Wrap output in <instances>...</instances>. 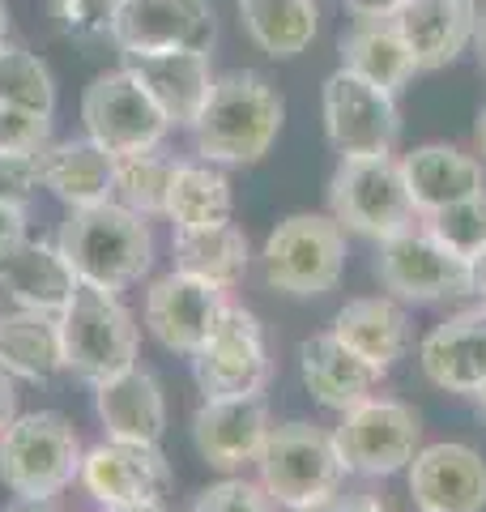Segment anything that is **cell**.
Segmentation results:
<instances>
[{"mask_svg":"<svg viewBox=\"0 0 486 512\" xmlns=\"http://www.w3.org/2000/svg\"><path fill=\"white\" fill-rule=\"evenodd\" d=\"M248 265H252V244L235 222H218V227H197V231L171 235V269L218 286L226 295L248 278Z\"/></svg>","mask_w":486,"mask_h":512,"instance_id":"obj_27","label":"cell"},{"mask_svg":"<svg viewBox=\"0 0 486 512\" xmlns=\"http://www.w3.org/2000/svg\"><path fill=\"white\" fill-rule=\"evenodd\" d=\"M81 124H86V137L99 141L111 158L158 150L171 133L167 116L124 64L99 73L86 86V94H81Z\"/></svg>","mask_w":486,"mask_h":512,"instance_id":"obj_12","label":"cell"},{"mask_svg":"<svg viewBox=\"0 0 486 512\" xmlns=\"http://www.w3.org/2000/svg\"><path fill=\"white\" fill-rule=\"evenodd\" d=\"M478 18V0H405L393 22L414 52L418 73H435L474 47Z\"/></svg>","mask_w":486,"mask_h":512,"instance_id":"obj_21","label":"cell"},{"mask_svg":"<svg viewBox=\"0 0 486 512\" xmlns=\"http://www.w3.org/2000/svg\"><path fill=\"white\" fill-rule=\"evenodd\" d=\"M192 380L205 397H248L265 393L273 380V359L265 342V325L252 308L226 303L214 333L192 355Z\"/></svg>","mask_w":486,"mask_h":512,"instance_id":"obj_11","label":"cell"},{"mask_svg":"<svg viewBox=\"0 0 486 512\" xmlns=\"http://www.w3.org/2000/svg\"><path fill=\"white\" fill-rule=\"evenodd\" d=\"M286 124V103L278 86L256 69L222 73L201 107L197 124L188 128L197 158L218 167H252L278 146Z\"/></svg>","mask_w":486,"mask_h":512,"instance_id":"obj_1","label":"cell"},{"mask_svg":"<svg viewBox=\"0 0 486 512\" xmlns=\"http://www.w3.org/2000/svg\"><path fill=\"white\" fill-rule=\"evenodd\" d=\"M77 487L103 512L162 504L171 491V461L162 457L158 444H133V440L103 436V444L86 448V457H81Z\"/></svg>","mask_w":486,"mask_h":512,"instance_id":"obj_13","label":"cell"},{"mask_svg":"<svg viewBox=\"0 0 486 512\" xmlns=\"http://www.w3.org/2000/svg\"><path fill=\"white\" fill-rule=\"evenodd\" d=\"M81 436L60 410L18 414L0 431V483L18 500H60L77 483Z\"/></svg>","mask_w":486,"mask_h":512,"instance_id":"obj_4","label":"cell"},{"mask_svg":"<svg viewBox=\"0 0 486 512\" xmlns=\"http://www.w3.org/2000/svg\"><path fill=\"white\" fill-rule=\"evenodd\" d=\"M226 303H231V295L218 291V286L171 269V274L150 282L145 303H141V320H145V329L154 333V342L162 350L192 359L205 346L209 333H214Z\"/></svg>","mask_w":486,"mask_h":512,"instance_id":"obj_14","label":"cell"},{"mask_svg":"<svg viewBox=\"0 0 486 512\" xmlns=\"http://www.w3.org/2000/svg\"><path fill=\"white\" fill-rule=\"evenodd\" d=\"M354 22H376V18H397L405 0H342Z\"/></svg>","mask_w":486,"mask_h":512,"instance_id":"obj_40","label":"cell"},{"mask_svg":"<svg viewBox=\"0 0 486 512\" xmlns=\"http://www.w3.org/2000/svg\"><path fill=\"white\" fill-rule=\"evenodd\" d=\"M39 180L69 210H86V205L111 201V192H116V158L90 137H64L39 154Z\"/></svg>","mask_w":486,"mask_h":512,"instance_id":"obj_26","label":"cell"},{"mask_svg":"<svg viewBox=\"0 0 486 512\" xmlns=\"http://www.w3.org/2000/svg\"><path fill=\"white\" fill-rule=\"evenodd\" d=\"M342 453L333 444V431L316 423H282L269 431V440L256 457V483L282 512H303L324 504L342 491Z\"/></svg>","mask_w":486,"mask_h":512,"instance_id":"obj_5","label":"cell"},{"mask_svg":"<svg viewBox=\"0 0 486 512\" xmlns=\"http://www.w3.org/2000/svg\"><path fill=\"white\" fill-rule=\"evenodd\" d=\"M18 419V380L0 367V431Z\"/></svg>","mask_w":486,"mask_h":512,"instance_id":"obj_41","label":"cell"},{"mask_svg":"<svg viewBox=\"0 0 486 512\" xmlns=\"http://www.w3.org/2000/svg\"><path fill=\"white\" fill-rule=\"evenodd\" d=\"M269 431H273V419H269L265 393L205 397L197 414H192V444H197V453L222 474L256 466Z\"/></svg>","mask_w":486,"mask_h":512,"instance_id":"obj_17","label":"cell"},{"mask_svg":"<svg viewBox=\"0 0 486 512\" xmlns=\"http://www.w3.org/2000/svg\"><path fill=\"white\" fill-rule=\"evenodd\" d=\"M60 325V350H64V372L86 380L90 389L107 376L124 372L137 363L141 350V325L128 312V303L116 291L77 282L73 299L56 316Z\"/></svg>","mask_w":486,"mask_h":512,"instance_id":"obj_3","label":"cell"},{"mask_svg":"<svg viewBox=\"0 0 486 512\" xmlns=\"http://www.w3.org/2000/svg\"><path fill=\"white\" fill-rule=\"evenodd\" d=\"M120 64L158 103V111L167 116L171 128H192L197 124L209 90H214V82H218L214 60H209V52H201V47H171V52L124 56Z\"/></svg>","mask_w":486,"mask_h":512,"instance_id":"obj_18","label":"cell"},{"mask_svg":"<svg viewBox=\"0 0 486 512\" xmlns=\"http://www.w3.org/2000/svg\"><path fill=\"white\" fill-rule=\"evenodd\" d=\"M469 295H474L482 308H486V248L469 261Z\"/></svg>","mask_w":486,"mask_h":512,"instance_id":"obj_42","label":"cell"},{"mask_svg":"<svg viewBox=\"0 0 486 512\" xmlns=\"http://www.w3.org/2000/svg\"><path fill=\"white\" fill-rule=\"evenodd\" d=\"M342 69L359 73L363 82L380 86L388 94H401L418 73V64H414V52L405 47L397 22L376 18V22H354L342 35Z\"/></svg>","mask_w":486,"mask_h":512,"instance_id":"obj_29","label":"cell"},{"mask_svg":"<svg viewBox=\"0 0 486 512\" xmlns=\"http://www.w3.org/2000/svg\"><path fill=\"white\" fill-rule=\"evenodd\" d=\"M0 291L13 308L60 316V308L77 291V274L64 261L56 239H22L9 256H0Z\"/></svg>","mask_w":486,"mask_h":512,"instance_id":"obj_24","label":"cell"},{"mask_svg":"<svg viewBox=\"0 0 486 512\" xmlns=\"http://www.w3.org/2000/svg\"><path fill=\"white\" fill-rule=\"evenodd\" d=\"M235 214V192L226 180V167L209 163V158H184L175 163L171 188H167V210L162 218L175 231H197V227H218L231 222Z\"/></svg>","mask_w":486,"mask_h":512,"instance_id":"obj_28","label":"cell"},{"mask_svg":"<svg viewBox=\"0 0 486 512\" xmlns=\"http://www.w3.org/2000/svg\"><path fill=\"white\" fill-rule=\"evenodd\" d=\"M0 367L13 380L47 384L64 372V350H60V325L47 312L13 308L0 316Z\"/></svg>","mask_w":486,"mask_h":512,"instance_id":"obj_30","label":"cell"},{"mask_svg":"<svg viewBox=\"0 0 486 512\" xmlns=\"http://www.w3.org/2000/svg\"><path fill=\"white\" fill-rule=\"evenodd\" d=\"M329 333L337 342H346L354 355L367 359L371 367H397L414 346V329H410V312L405 303L393 295H367V299H350L342 312L333 316Z\"/></svg>","mask_w":486,"mask_h":512,"instance_id":"obj_25","label":"cell"},{"mask_svg":"<svg viewBox=\"0 0 486 512\" xmlns=\"http://www.w3.org/2000/svg\"><path fill=\"white\" fill-rule=\"evenodd\" d=\"M188 512H278V504L265 495V487L256 478L226 474L218 483H209Z\"/></svg>","mask_w":486,"mask_h":512,"instance_id":"obj_35","label":"cell"},{"mask_svg":"<svg viewBox=\"0 0 486 512\" xmlns=\"http://www.w3.org/2000/svg\"><path fill=\"white\" fill-rule=\"evenodd\" d=\"M9 39V9H5V0H0V43Z\"/></svg>","mask_w":486,"mask_h":512,"instance_id":"obj_48","label":"cell"},{"mask_svg":"<svg viewBox=\"0 0 486 512\" xmlns=\"http://www.w3.org/2000/svg\"><path fill=\"white\" fill-rule=\"evenodd\" d=\"M9 512H60V500H18V508Z\"/></svg>","mask_w":486,"mask_h":512,"instance_id":"obj_43","label":"cell"},{"mask_svg":"<svg viewBox=\"0 0 486 512\" xmlns=\"http://www.w3.org/2000/svg\"><path fill=\"white\" fill-rule=\"evenodd\" d=\"M324 137L342 158H388L401 141L397 94L363 82L359 73L337 69L324 77L320 90Z\"/></svg>","mask_w":486,"mask_h":512,"instance_id":"obj_9","label":"cell"},{"mask_svg":"<svg viewBox=\"0 0 486 512\" xmlns=\"http://www.w3.org/2000/svg\"><path fill=\"white\" fill-rule=\"evenodd\" d=\"M303 512H346V495L337 491L333 500H324V504H312V508H303Z\"/></svg>","mask_w":486,"mask_h":512,"instance_id":"obj_45","label":"cell"},{"mask_svg":"<svg viewBox=\"0 0 486 512\" xmlns=\"http://www.w3.org/2000/svg\"><path fill=\"white\" fill-rule=\"evenodd\" d=\"M94 414L103 423L107 440L133 444H162L167 431V393L150 367H124V372L94 384Z\"/></svg>","mask_w":486,"mask_h":512,"instance_id":"obj_20","label":"cell"},{"mask_svg":"<svg viewBox=\"0 0 486 512\" xmlns=\"http://www.w3.org/2000/svg\"><path fill=\"white\" fill-rule=\"evenodd\" d=\"M474 141H478V154H482V163H486V107L478 111V124H474Z\"/></svg>","mask_w":486,"mask_h":512,"instance_id":"obj_46","label":"cell"},{"mask_svg":"<svg viewBox=\"0 0 486 512\" xmlns=\"http://www.w3.org/2000/svg\"><path fill=\"white\" fill-rule=\"evenodd\" d=\"M52 141H56V133H52V116H47V111L0 107V150L39 158Z\"/></svg>","mask_w":486,"mask_h":512,"instance_id":"obj_36","label":"cell"},{"mask_svg":"<svg viewBox=\"0 0 486 512\" xmlns=\"http://www.w3.org/2000/svg\"><path fill=\"white\" fill-rule=\"evenodd\" d=\"M418 512H486V457L461 440L423 444L405 466Z\"/></svg>","mask_w":486,"mask_h":512,"instance_id":"obj_16","label":"cell"},{"mask_svg":"<svg viewBox=\"0 0 486 512\" xmlns=\"http://www.w3.org/2000/svg\"><path fill=\"white\" fill-rule=\"evenodd\" d=\"M0 107H26L56 116V77L52 69L26 52L22 43H0Z\"/></svg>","mask_w":486,"mask_h":512,"instance_id":"obj_33","label":"cell"},{"mask_svg":"<svg viewBox=\"0 0 486 512\" xmlns=\"http://www.w3.org/2000/svg\"><path fill=\"white\" fill-rule=\"evenodd\" d=\"M56 244L73 265L77 282L103 286V291H128L154 265V231L150 218L133 214L120 201H99L86 210H69L60 222Z\"/></svg>","mask_w":486,"mask_h":512,"instance_id":"obj_2","label":"cell"},{"mask_svg":"<svg viewBox=\"0 0 486 512\" xmlns=\"http://www.w3.org/2000/svg\"><path fill=\"white\" fill-rule=\"evenodd\" d=\"M218 39L214 0H120L111 43L120 56L171 52V47H201L209 52Z\"/></svg>","mask_w":486,"mask_h":512,"instance_id":"obj_15","label":"cell"},{"mask_svg":"<svg viewBox=\"0 0 486 512\" xmlns=\"http://www.w3.org/2000/svg\"><path fill=\"white\" fill-rule=\"evenodd\" d=\"M116 13H120V0H56L60 30L69 39H81V43L111 39Z\"/></svg>","mask_w":486,"mask_h":512,"instance_id":"obj_37","label":"cell"},{"mask_svg":"<svg viewBox=\"0 0 486 512\" xmlns=\"http://www.w3.org/2000/svg\"><path fill=\"white\" fill-rule=\"evenodd\" d=\"M26 239V201H0V256Z\"/></svg>","mask_w":486,"mask_h":512,"instance_id":"obj_39","label":"cell"},{"mask_svg":"<svg viewBox=\"0 0 486 512\" xmlns=\"http://www.w3.org/2000/svg\"><path fill=\"white\" fill-rule=\"evenodd\" d=\"M423 222L431 227V235H440L457 256L474 261V256L486 248V192L448 205V210H435Z\"/></svg>","mask_w":486,"mask_h":512,"instance_id":"obj_34","label":"cell"},{"mask_svg":"<svg viewBox=\"0 0 486 512\" xmlns=\"http://www.w3.org/2000/svg\"><path fill=\"white\" fill-rule=\"evenodd\" d=\"M333 444L342 453L346 474L393 478L423 448V419H418L414 406L376 393L363 406L342 414V423L333 427Z\"/></svg>","mask_w":486,"mask_h":512,"instance_id":"obj_8","label":"cell"},{"mask_svg":"<svg viewBox=\"0 0 486 512\" xmlns=\"http://www.w3.org/2000/svg\"><path fill=\"white\" fill-rule=\"evenodd\" d=\"M329 214L337 227L384 244L418 222V210L405 188V175L397 154L388 158H342L329 180Z\"/></svg>","mask_w":486,"mask_h":512,"instance_id":"obj_7","label":"cell"},{"mask_svg":"<svg viewBox=\"0 0 486 512\" xmlns=\"http://www.w3.org/2000/svg\"><path fill=\"white\" fill-rule=\"evenodd\" d=\"M107 512H171L167 504H141V508H107Z\"/></svg>","mask_w":486,"mask_h":512,"instance_id":"obj_47","label":"cell"},{"mask_svg":"<svg viewBox=\"0 0 486 512\" xmlns=\"http://www.w3.org/2000/svg\"><path fill=\"white\" fill-rule=\"evenodd\" d=\"M376 278L384 286V295L414 303V308L469 295V261L452 252L440 235H431L423 218H418L410 231H401L380 244Z\"/></svg>","mask_w":486,"mask_h":512,"instance_id":"obj_10","label":"cell"},{"mask_svg":"<svg viewBox=\"0 0 486 512\" xmlns=\"http://www.w3.org/2000/svg\"><path fill=\"white\" fill-rule=\"evenodd\" d=\"M418 367H423V376L435 389L474 397L486 384V308L482 303L440 320L423 338V346H418Z\"/></svg>","mask_w":486,"mask_h":512,"instance_id":"obj_19","label":"cell"},{"mask_svg":"<svg viewBox=\"0 0 486 512\" xmlns=\"http://www.w3.org/2000/svg\"><path fill=\"white\" fill-rule=\"evenodd\" d=\"M299 376L307 384V393H312L324 410H337V414L363 406L384 384L380 367L359 359L346 342H337L329 329L299 342Z\"/></svg>","mask_w":486,"mask_h":512,"instance_id":"obj_22","label":"cell"},{"mask_svg":"<svg viewBox=\"0 0 486 512\" xmlns=\"http://www.w3.org/2000/svg\"><path fill=\"white\" fill-rule=\"evenodd\" d=\"M405 188H410V201L418 218H427L435 210H448L465 197H478L486 192V167L478 154H469L461 146H444V141H431V146H418L410 154L397 158Z\"/></svg>","mask_w":486,"mask_h":512,"instance_id":"obj_23","label":"cell"},{"mask_svg":"<svg viewBox=\"0 0 486 512\" xmlns=\"http://www.w3.org/2000/svg\"><path fill=\"white\" fill-rule=\"evenodd\" d=\"M43 188L39 158L35 154H9L0 150V201H30Z\"/></svg>","mask_w":486,"mask_h":512,"instance_id":"obj_38","label":"cell"},{"mask_svg":"<svg viewBox=\"0 0 486 512\" xmlns=\"http://www.w3.org/2000/svg\"><path fill=\"white\" fill-rule=\"evenodd\" d=\"M474 397H478V410H482V414H486V384H482V389H478V393H474Z\"/></svg>","mask_w":486,"mask_h":512,"instance_id":"obj_49","label":"cell"},{"mask_svg":"<svg viewBox=\"0 0 486 512\" xmlns=\"http://www.w3.org/2000/svg\"><path fill=\"white\" fill-rule=\"evenodd\" d=\"M346 274V231L333 214H290L261 248V278L290 299H320Z\"/></svg>","mask_w":486,"mask_h":512,"instance_id":"obj_6","label":"cell"},{"mask_svg":"<svg viewBox=\"0 0 486 512\" xmlns=\"http://www.w3.org/2000/svg\"><path fill=\"white\" fill-rule=\"evenodd\" d=\"M474 56L482 64V73H486V13L478 18V30H474Z\"/></svg>","mask_w":486,"mask_h":512,"instance_id":"obj_44","label":"cell"},{"mask_svg":"<svg viewBox=\"0 0 486 512\" xmlns=\"http://www.w3.org/2000/svg\"><path fill=\"white\" fill-rule=\"evenodd\" d=\"M239 22L248 39L269 60H295L320 35V5L316 0H235Z\"/></svg>","mask_w":486,"mask_h":512,"instance_id":"obj_31","label":"cell"},{"mask_svg":"<svg viewBox=\"0 0 486 512\" xmlns=\"http://www.w3.org/2000/svg\"><path fill=\"white\" fill-rule=\"evenodd\" d=\"M171 175H175V158L162 154V146L145 154H124L116 158V192H111V201L128 205L141 218H162Z\"/></svg>","mask_w":486,"mask_h":512,"instance_id":"obj_32","label":"cell"}]
</instances>
